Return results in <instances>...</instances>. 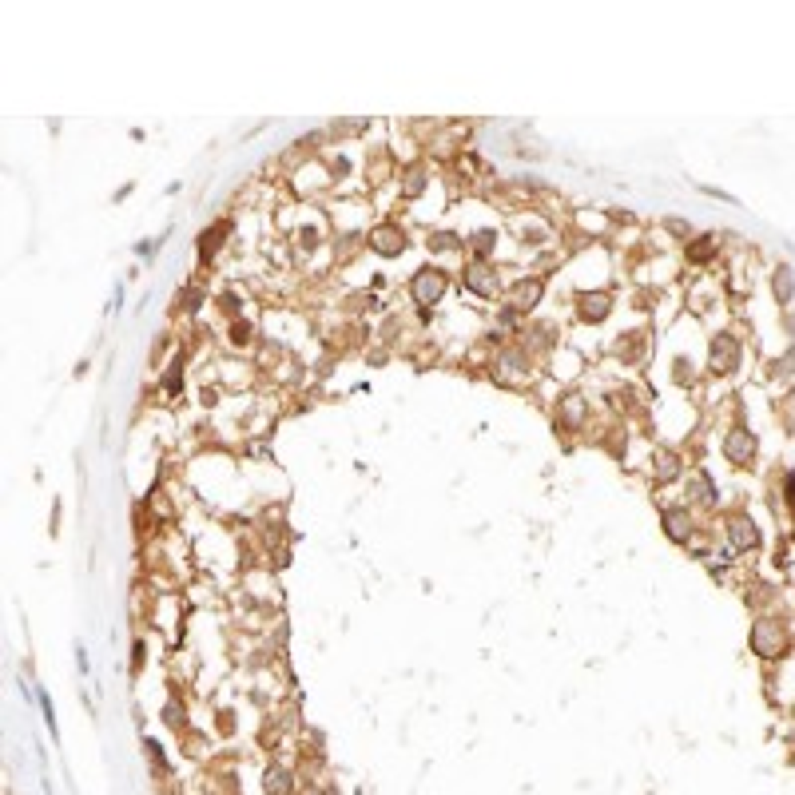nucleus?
Here are the masks:
<instances>
[{
    "label": "nucleus",
    "mask_w": 795,
    "mask_h": 795,
    "mask_svg": "<svg viewBox=\"0 0 795 795\" xmlns=\"http://www.w3.org/2000/svg\"><path fill=\"white\" fill-rule=\"evenodd\" d=\"M445 287H450V279H445V271H438V267H422V271L413 274V302H422V306H433V302L445 299Z\"/></svg>",
    "instance_id": "f257e3e1"
},
{
    "label": "nucleus",
    "mask_w": 795,
    "mask_h": 795,
    "mask_svg": "<svg viewBox=\"0 0 795 795\" xmlns=\"http://www.w3.org/2000/svg\"><path fill=\"white\" fill-rule=\"evenodd\" d=\"M465 287H469L473 294H482V299H494V294L501 291V274H497L489 262H473L469 271H465Z\"/></svg>",
    "instance_id": "f03ea898"
},
{
    "label": "nucleus",
    "mask_w": 795,
    "mask_h": 795,
    "mask_svg": "<svg viewBox=\"0 0 795 795\" xmlns=\"http://www.w3.org/2000/svg\"><path fill=\"white\" fill-rule=\"evenodd\" d=\"M608 314V294L604 291H581L577 294V318L581 323H601Z\"/></svg>",
    "instance_id": "7ed1b4c3"
},
{
    "label": "nucleus",
    "mask_w": 795,
    "mask_h": 795,
    "mask_svg": "<svg viewBox=\"0 0 795 795\" xmlns=\"http://www.w3.org/2000/svg\"><path fill=\"white\" fill-rule=\"evenodd\" d=\"M370 247L378 255H402L406 251V231H402V227H394V223H382V227L370 235Z\"/></svg>",
    "instance_id": "20e7f679"
},
{
    "label": "nucleus",
    "mask_w": 795,
    "mask_h": 795,
    "mask_svg": "<svg viewBox=\"0 0 795 795\" xmlns=\"http://www.w3.org/2000/svg\"><path fill=\"white\" fill-rule=\"evenodd\" d=\"M541 302V282L537 279H525L513 287V299H509V311H533Z\"/></svg>",
    "instance_id": "39448f33"
},
{
    "label": "nucleus",
    "mask_w": 795,
    "mask_h": 795,
    "mask_svg": "<svg viewBox=\"0 0 795 795\" xmlns=\"http://www.w3.org/2000/svg\"><path fill=\"white\" fill-rule=\"evenodd\" d=\"M262 791L267 795H291V772L282 764H271L262 772Z\"/></svg>",
    "instance_id": "423d86ee"
},
{
    "label": "nucleus",
    "mask_w": 795,
    "mask_h": 795,
    "mask_svg": "<svg viewBox=\"0 0 795 795\" xmlns=\"http://www.w3.org/2000/svg\"><path fill=\"white\" fill-rule=\"evenodd\" d=\"M779 645H784V640H779V628H775V624H760V628H755V648L764 656L779 652Z\"/></svg>",
    "instance_id": "0eeeda50"
},
{
    "label": "nucleus",
    "mask_w": 795,
    "mask_h": 795,
    "mask_svg": "<svg viewBox=\"0 0 795 795\" xmlns=\"http://www.w3.org/2000/svg\"><path fill=\"white\" fill-rule=\"evenodd\" d=\"M665 529L672 537H680V541H688V529H692V521H688L684 513H676V509H668L665 513Z\"/></svg>",
    "instance_id": "6e6552de"
},
{
    "label": "nucleus",
    "mask_w": 795,
    "mask_h": 795,
    "mask_svg": "<svg viewBox=\"0 0 795 795\" xmlns=\"http://www.w3.org/2000/svg\"><path fill=\"white\" fill-rule=\"evenodd\" d=\"M494 239H497L494 231H482V235H473V251H477V255H482V259H485V255L494 251Z\"/></svg>",
    "instance_id": "1a4fd4ad"
},
{
    "label": "nucleus",
    "mask_w": 795,
    "mask_h": 795,
    "mask_svg": "<svg viewBox=\"0 0 795 795\" xmlns=\"http://www.w3.org/2000/svg\"><path fill=\"white\" fill-rule=\"evenodd\" d=\"M247 334H251V326H247V323H239V326H235V330H231V338H235V343H243Z\"/></svg>",
    "instance_id": "9d476101"
},
{
    "label": "nucleus",
    "mask_w": 795,
    "mask_h": 795,
    "mask_svg": "<svg viewBox=\"0 0 795 795\" xmlns=\"http://www.w3.org/2000/svg\"><path fill=\"white\" fill-rule=\"evenodd\" d=\"M787 497H791V505H795V473H791V485H787Z\"/></svg>",
    "instance_id": "9b49d317"
},
{
    "label": "nucleus",
    "mask_w": 795,
    "mask_h": 795,
    "mask_svg": "<svg viewBox=\"0 0 795 795\" xmlns=\"http://www.w3.org/2000/svg\"><path fill=\"white\" fill-rule=\"evenodd\" d=\"M306 795H323V791H306Z\"/></svg>",
    "instance_id": "f8f14e48"
}]
</instances>
